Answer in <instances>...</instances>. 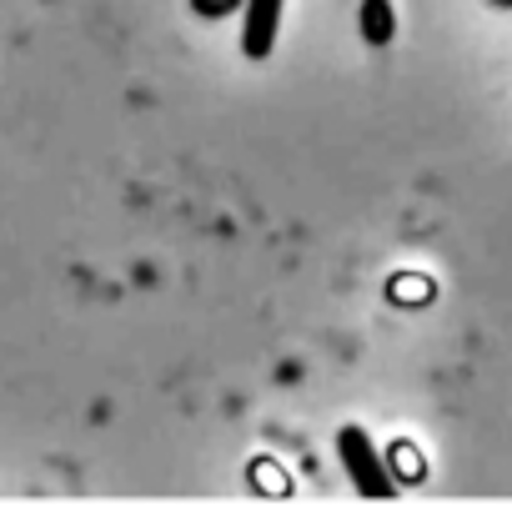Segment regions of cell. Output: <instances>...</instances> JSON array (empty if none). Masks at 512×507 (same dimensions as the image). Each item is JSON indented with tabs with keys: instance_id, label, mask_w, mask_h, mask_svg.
<instances>
[{
	"instance_id": "1",
	"label": "cell",
	"mask_w": 512,
	"mask_h": 507,
	"mask_svg": "<svg viewBox=\"0 0 512 507\" xmlns=\"http://www.w3.org/2000/svg\"><path fill=\"white\" fill-rule=\"evenodd\" d=\"M337 457H342V467H347V477H352V487L362 497H392L397 492V482L387 477V467H382V457H377V447H372V437L362 427H342L337 432Z\"/></svg>"
},
{
	"instance_id": "2",
	"label": "cell",
	"mask_w": 512,
	"mask_h": 507,
	"mask_svg": "<svg viewBox=\"0 0 512 507\" xmlns=\"http://www.w3.org/2000/svg\"><path fill=\"white\" fill-rule=\"evenodd\" d=\"M282 6H287V0H246V16H241V51H246V61H267L277 51Z\"/></svg>"
},
{
	"instance_id": "3",
	"label": "cell",
	"mask_w": 512,
	"mask_h": 507,
	"mask_svg": "<svg viewBox=\"0 0 512 507\" xmlns=\"http://www.w3.org/2000/svg\"><path fill=\"white\" fill-rule=\"evenodd\" d=\"M392 26H397V16H392L387 0H362V36L372 46H387L392 41Z\"/></svg>"
}]
</instances>
